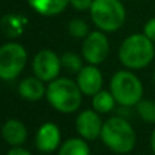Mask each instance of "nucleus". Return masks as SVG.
Here are the masks:
<instances>
[{
	"mask_svg": "<svg viewBox=\"0 0 155 155\" xmlns=\"http://www.w3.org/2000/svg\"><path fill=\"white\" fill-rule=\"evenodd\" d=\"M118 57L123 65L129 70H142L150 65L155 57L154 42L144 34H132L121 44Z\"/></svg>",
	"mask_w": 155,
	"mask_h": 155,
	"instance_id": "f257e3e1",
	"label": "nucleus"
},
{
	"mask_svg": "<svg viewBox=\"0 0 155 155\" xmlns=\"http://www.w3.org/2000/svg\"><path fill=\"white\" fill-rule=\"evenodd\" d=\"M102 142L117 154H128L135 148L136 134L132 125L123 117H112L104 123L101 131Z\"/></svg>",
	"mask_w": 155,
	"mask_h": 155,
	"instance_id": "f03ea898",
	"label": "nucleus"
},
{
	"mask_svg": "<svg viewBox=\"0 0 155 155\" xmlns=\"http://www.w3.org/2000/svg\"><path fill=\"white\" fill-rule=\"evenodd\" d=\"M49 104L61 113H72L80 106L82 91L78 83L68 78L52 80L46 88Z\"/></svg>",
	"mask_w": 155,
	"mask_h": 155,
	"instance_id": "7ed1b4c3",
	"label": "nucleus"
},
{
	"mask_svg": "<svg viewBox=\"0 0 155 155\" xmlns=\"http://www.w3.org/2000/svg\"><path fill=\"white\" fill-rule=\"evenodd\" d=\"M110 91L116 102L124 107L136 106L143 99V84L131 71H118L110 80Z\"/></svg>",
	"mask_w": 155,
	"mask_h": 155,
	"instance_id": "20e7f679",
	"label": "nucleus"
},
{
	"mask_svg": "<svg viewBox=\"0 0 155 155\" xmlns=\"http://www.w3.org/2000/svg\"><path fill=\"white\" fill-rule=\"evenodd\" d=\"M91 19L102 31H116L125 22V7L120 0H94L90 8Z\"/></svg>",
	"mask_w": 155,
	"mask_h": 155,
	"instance_id": "39448f33",
	"label": "nucleus"
},
{
	"mask_svg": "<svg viewBox=\"0 0 155 155\" xmlns=\"http://www.w3.org/2000/svg\"><path fill=\"white\" fill-rule=\"evenodd\" d=\"M27 53L22 45L8 42L0 46V79L12 80L19 76L26 65Z\"/></svg>",
	"mask_w": 155,
	"mask_h": 155,
	"instance_id": "423d86ee",
	"label": "nucleus"
},
{
	"mask_svg": "<svg viewBox=\"0 0 155 155\" xmlns=\"http://www.w3.org/2000/svg\"><path fill=\"white\" fill-rule=\"evenodd\" d=\"M61 68V59L49 49L38 52L33 60V71L42 82H51L57 78Z\"/></svg>",
	"mask_w": 155,
	"mask_h": 155,
	"instance_id": "0eeeda50",
	"label": "nucleus"
},
{
	"mask_svg": "<svg viewBox=\"0 0 155 155\" xmlns=\"http://www.w3.org/2000/svg\"><path fill=\"white\" fill-rule=\"evenodd\" d=\"M83 56L90 64H101L109 54V41L101 31H93L84 38L83 42Z\"/></svg>",
	"mask_w": 155,
	"mask_h": 155,
	"instance_id": "6e6552de",
	"label": "nucleus"
},
{
	"mask_svg": "<svg viewBox=\"0 0 155 155\" xmlns=\"http://www.w3.org/2000/svg\"><path fill=\"white\" fill-rule=\"evenodd\" d=\"M76 131L82 137L87 140H94L101 136L102 125L99 116L93 110H84L76 117Z\"/></svg>",
	"mask_w": 155,
	"mask_h": 155,
	"instance_id": "1a4fd4ad",
	"label": "nucleus"
},
{
	"mask_svg": "<svg viewBox=\"0 0 155 155\" xmlns=\"http://www.w3.org/2000/svg\"><path fill=\"white\" fill-rule=\"evenodd\" d=\"M78 86L86 95H95L102 87V74L94 65L83 67L78 72Z\"/></svg>",
	"mask_w": 155,
	"mask_h": 155,
	"instance_id": "9d476101",
	"label": "nucleus"
},
{
	"mask_svg": "<svg viewBox=\"0 0 155 155\" xmlns=\"http://www.w3.org/2000/svg\"><path fill=\"white\" fill-rule=\"evenodd\" d=\"M37 147L44 153H51L56 150L60 144V129L56 124L46 123L38 129L37 134Z\"/></svg>",
	"mask_w": 155,
	"mask_h": 155,
	"instance_id": "9b49d317",
	"label": "nucleus"
},
{
	"mask_svg": "<svg viewBox=\"0 0 155 155\" xmlns=\"http://www.w3.org/2000/svg\"><path fill=\"white\" fill-rule=\"evenodd\" d=\"M3 139L11 146H21L27 137V129L22 121L8 120L2 128Z\"/></svg>",
	"mask_w": 155,
	"mask_h": 155,
	"instance_id": "f8f14e48",
	"label": "nucleus"
},
{
	"mask_svg": "<svg viewBox=\"0 0 155 155\" xmlns=\"http://www.w3.org/2000/svg\"><path fill=\"white\" fill-rule=\"evenodd\" d=\"M19 94L25 99L38 101L44 97V94H46V91L41 79H38V78H26L19 84Z\"/></svg>",
	"mask_w": 155,
	"mask_h": 155,
	"instance_id": "ddd939ff",
	"label": "nucleus"
},
{
	"mask_svg": "<svg viewBox=\"0 0 155 155\" xmlns=\"http://www.w3.org/2000/svg\"><path fill=\"white\" fill-rule=\"evenodd\" d=\"M27 3L38 14L52 16L61 12L68 5L70 0H27Z\"/></svg>",
	"mask_w": 155,
	"mask_h": 155,
	"instance_id": "4468645a",
	"label": "nucleus"
},
{
	"mask_svg": "<svg viewBox=\"0 0 155 155\" xmlns=\"http://www.w3.org/2000/svg\"><path fill=\"white\" fill-rule=\"evenodd\" d=\"M93 107L95 112L98 113H109L110 110H113L116 105V99L113 97L112 91H98L95 95H93Z\"/></svg>",
	"mask_w": 155,
	"mask_h": 155,
	"instance_id": "2eb2a0df",
	"label": "nucleus"
},
{
	"mask_svg": "<svg viewBox=\"0 0 155 155\" xmlns=\"http://www.w3.org/2000/svg\"><path fill=\"white\" fill-rule=\"evenodd\" d=\"M59 155H90V150L84 140L70 139L60 147Z\"/></svg>",
	"mask_w": 155,
	"mask_h": 155,
	"instance_id": "dca6fc26",
	"label": "nucleus"
},
{
	"mask_svg": "<svg viewBox=\"0 0 155 155\" xmlns=\"http://www.w3.org/2000/svg\"><path fill=\"white\" fill-rule=\"evenodd\" d=\"M25 22L26 21L18 15H5L2 21V27L7 35L15 37L22 33V26Z\"/></svg>",
	"mask_w": 155,
	"mask_h": 155,
	"instance_id": "f3484780",
	"label": "nucleus"
},
{
	"mask_svg": "<svg viewBox=\"0 0 155 155\" xmlns=\"http://www.w3.org/2000/svg\"><path fill=\"white\" fill-rule=\"evenodd\" d=\"M136 112L143 121L155 124V101L153 99H140L136 105Z\"/></svg>",
	"mask_w": 155,
	"mask_h": 155,
	"instance_id": "a211bd4d",
	"label": "nucleus"
},
{
	"mask_svg": "<svg viewBox=\"0 0 155 155\" xmlns=\"http://www.w3.org/2000/svg\"><path fill=\"white\" fill-rule=\"evenodd\" d=\"M61 64L67 68L70 72H79L80 70L83 68V64H82V60L80 57L75 53H64L61 57Z\"/></svg>",
	"mask_w": 155,
	"mask_h": 155,
	"instance_id": "6ab92c4d",
	"label": "nucleus"
},
{
	"mask_svg": "<svg viewBox=\"0 0 155 155\" xmlns=\"http://www.w3.org/2000/svg\"><path fill=\"white\" fill-rule=\"evenodd\" d=\"M68 30H70V34L75 38H83L88 35V26L84 21L82 19H74L70 22L68 25Z\"/></svg>",
	"mask_w": 155,
	"mask_h": 155,
	"instance_id": "aec40b11",
	"label": "nucleus"
},
{
	"mask_svg": "<svg viewBox=\"0 0 155 155\" xmlns=\"http://www.w3.org/2000/svg\"><path fill=\"white\" fill-rule=\"evenodd\" d=\"M143 33H144L153 42H155V16L146 22L144 27H143Z\"/></svg>",
	"mask_w": 155,
	"mask_h": 155,
	"instance_id": "412c9836",
	"label": "nucleus"
},
{
	"mask_svg": "<svg viewBox=\"0 0 155 155\" xmlns=\"http://www.w3.org/2000/svg\"><path fill=\"white\" fill-rule=\"evenodd\" d=\"M94 0H70L71 5L78 11H84V10H90L91 4Z\"/></svg>",
	"mask_w": 155,
	"mask_h": 155,
	"instance_id": "4be33fe9",
	"label": "nucleus"
},
{
	"mask_svg": "<svg viewBox=\"0 0 155 155\" xmlns=\"http://www.w3.org/2000/svg\"><path fill=\"white\" fill-rule=\"evenodd\" d=\"M7 155H31V154H30L27 150L22 148V147H14L12 150L8 151Z\"/></svg>",
	"mask_w": 155,
	"mask_h": 155,
	"instance_id": "5701e85b",
	"label": "nucleus"
},
{
	"mask_svg": "<svg viewBox=\"0 0 155 155\" xmlns=\"http://www.w3.org/2000/svg\"><path fill=\"white\" fill-rule=\"evenodd\" d=\"M150 147H151V151L153 154L155 155V129L151 132V136H150Z\"/></svg>",
	"mask_w": 155,
	"mask_h": 155,
	"instance_id": "b1692460",
	"label": "nucleus"
},
{
	"mask_svg": "<svg viewBox=\"0 0 155 155\" xmlns=\"http://www.w3.org/2000/svg\"><path fill=\"white\" fill-rule=\"evenodd\" d=\"M153 79H154V83H155V70H154V74H153Z\"/></svg>",
	"mask_w": 155,
	"mask_h": 155,
	"instance_id": "393cba45",
	"label": "nucleus"
}]
</instances>
